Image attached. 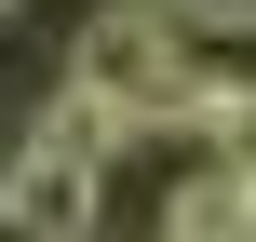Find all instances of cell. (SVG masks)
Masks as SVG:
<instances>
[{
	"instance_id": "7a4b0ae2",
	"label": "cell",
	"mask_w": 256,
	"mask_h": 242,
	"mask_svg": "<svg viewBox=\"0 0 256 242\" xmlns=\"http://www.w3.org/2000/svg\"><path fill=\"white\" fill-rule=\"evenodd\" d=\"M68 94H81L108 135H189V121H202L189 81H176V54H162V27H148V0H108V13L68 40Z\"/></svg>"
},
{
	"instance_id": "8992f818",
	"label": "cell",
	"mask_w": 256,
	"mask_h": 242,
	"mask_svg": "<svg viewBox=\"0 0 256 242\" xmlns=\"http://www.w3.org/2000/svg\"><path fill=\"white\" fill-rule=\"evenodd\" d=\"M0 242H14V216H0Z\"/></svg>"
},
{
	"instance_id": "5b68a950",
	"label": "cell",
	"mask_w": 256,
	"mask_h": 242,
	"mask_svg": "<svg viewBox=\"0 0 256 242\" xmlns=\"http://www.w3.org/2000/svg\"><path fill=\"white\" fill-rule=\"evenodd\" d=\"M14 13H27V0H0V27H14Z\"/></svg>"
},
{
	"instance_id": "6da1fadb",
	"label": "cell",
	"mask_w": 256,
	"mask_h": 242,
	"mask_svg": "<svg viewBox=\"0 0 256 242\" xmlns=\"http://www.w3.org/2000/svg\"><path fill=\"white\" fill-rule=\"evenodd\" d=\"M108 148L122 135L81 94H54L27 121V148H0V216H14V242H94L108 229Z\"/></svg>"
},
{
	"instance_id": "3957f363",
	"label": "cell",
	"mask_w": 256,
	"mask_h": 242,
	"mask_svg": "<svg viewBox=\"0 0 256 242\" xmlns=\"http://www.w3.org/2000/svg\"><path fill=\"white\" fill-rule=\"evenodd\" d=\"M148 27H162L176 81H189L202 135H216L230 108H256V0H148Z\"/></svg>"
},
{
	"instance_id": "277c9868",
	"label": "cell",
	"mask_w": 256,
	"mask_h": 242,
	"mask_svg": "<svg viewBox=\"0 0 256 242\" xmlns=\"http://www.w3.org/2000/svg\"><path fill=\"white\" fill-rule=\"evenodd\" d=\"M216 242H256V162H243V189H230V229Z\"/></svg>"
}]
</instances>
